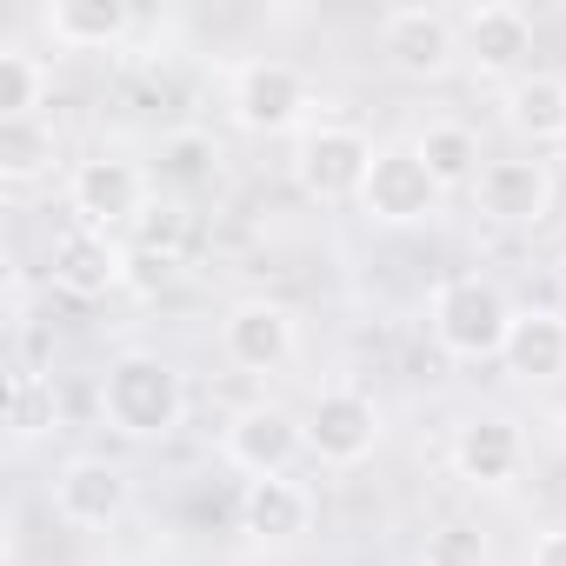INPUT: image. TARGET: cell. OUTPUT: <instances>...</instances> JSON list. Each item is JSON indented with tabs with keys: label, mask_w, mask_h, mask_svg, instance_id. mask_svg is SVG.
<instances>
[{
	"label": "cell",
	"mask_w": 566,
	"mask_h": 566,
	"mask_svg": "<svg viewBox=\"0 0 566 566\" xmlns=\"http://www.w3.org/2000/svg\"><path fill=\"white\" fill-rule=\"evenodd\" d=\"M513 314H520V307L506 301V287H500V280H486V273H453V280H440V287H433V307H427L440 354H447V360H467V367L506 354Z\"/></svg>",
	"instance_id": "obj_1"
},
{
	"label": "cell",
	"mask_w": 566,
	"mask_h": 566,
	"mask_svg": "<svg viewBox=\"0 0 566 566\" xmlns=\"http://www.w3.org/2000/svg\"><path fill=\"white\" fill-rule=\"evenodd\" d=\"M101 413L127 440H167L187 420V380L160 354H120L101 374Z\"/></svg>",
	"instance_id": "obj_2"
},
{
	"label": "cell",
	"mask_w": 566,
	"mask_h": 566,
	"mask_svg": "<svg viewBox=\"0 0 566 566\" xmlns=\"http://www.w3.org/2000/svg\"><path fill=\"white\" fill-rule=\"evenodd\" d=\"M380 147L347 127V120H314L301 140H294V187L321 207H340V200H360L367 193V174H374Z\"/></svg>",
	"instance_id": "obj_3"
},
{
	"label": "cell",
	"mask_w": 566,
	"mask_h": 566,
	"mask_svg": "<svg viewBox=\"0 0 566 566\" xmlns=\"http://www.w3.org/2000/svg\"><path fill=\"white\" fill-rule=\"evenodd\" d=\"M227 107L247 134H307L314 120V81L294 67V61H240L233 81H227Z\"/></svg>",
	"instance_id": "obj_4"
},
{
	"label": "cell",
	"mask_w": 566,
	"mask_h": 566,
	"mask_svg": "<svg viewBox=\"0 0 566 566\" xmlns=\"http://www.w3.org/2000/svg\"><path fill=\"white\" fill-rule=\"evenodd\" d=\"M67 207H74V227H140V213L154 207V180L140 160L127 154H94L67 174Z\"/></svg>",
	"instance_id": "obj_5"
},
{
	"label": "cell",
	"mask_w": 566,
	"mask_h": 566,
	"mask_svg": "<svg viewBox=\"0 0 566 566\" xmlns=\"http://www.w3.org/2000/svg\"><path fill=\"white\" fill-rule=\"evenodd\" d=\"M48 280L61 294H74V301H107V294H120L134 280V247H120L101 227H67L48 247Z\"/></svg>",
	"instance_id": "obj_6"
},
{
	"label": "cell",
	"mask_w": 566,
	"mask_h": 566,
	"mask_svg": "<svg viewBox=\"0 0 566 566\" xmlns=\"http://www.w3.org/2000/svg\"><path fill=\"white\" fill-rule=\"evenodd\" d=\"M380 54L407 81H447L460 61V21L440 8H394L380 14Z\"/></svg>",
	"instance_id": "obj_7"
},
{
	"label": "cell",
	"mask_w": 566,
	"mask_h": 566,
	"mask_svg": "<svg viewBox=\"0 0 566 566\" xmlns=\"http://www.w3.org/2000/svg\"><path fill=\"white\" fill-rule=\"evenodd\" d=\"M473 200L493 227H546L553 220V167L533 160V154H506V160H486L480 180H473Z\"/></svg>",
	"instance_id": "obj_8"
},
{
	"label": "cell",
	"mask_w": 566,
	"mask_h": 566,
	"mask_svg": "<svg viewBox=\"0 0 566 566\" xmlns=\"http://www.w3.org/2000/svg\"><path fill=\"white\" fill-rule=\"evenodd\" d=\"M380 447V407L360 387H321L307 413V453L321 467H360Z\"/></svg>",
	"instance_id": "obj_9"
},
{
	"label": "cell",
	"mask_w": 566,
	"mask_h": 566,
	"mask_svg": "<svg viewBox=\"0 0 566 566\" xmlns=\"http://www.w3.org/2000/svg\"><path fill=\"white\" fill-rule=\"evenodd\" d=\"M460 54L473 61L480 81H520L526 54H533V14L513 8V0H486V8L460 14Z\"/></svg>",
	"instance_id": "obj_10"
},
{
	"label": "cell",
	"mask_w": 566,
	"mask_h": 566,
	"mask_svg": "<svg viewBox=\"0 0 566 566\" xmlns=\"http://www.w3.org/2000/svg\"><path fill=\"white\" fill-rule=\"evenodd\" d=\"M220 347H227V360L240 367V374H280L294 354H301V327H294V314L280 307V301H233L227 307V321H220Z\"/></svg>",
	"instance_id": "obj_11"
},
{
	"label": "cell",
	"mask_w": 566,
	"mask_h": 566,
	"mask_svg": "<svg viewBox=\"0 0 566 566\" xmlns=\"http://www.w3.org/2000/svg\"><path fill=\"white\" fill-rule=\"evenodd\" d=\"M360 207H367V220H380V227H420V220L440 213V180L427 174V160H420L413 147H380Z\"/></svg>",
	"instance_id": "obj_12"
},
{
	"label": "cell",
	"mask_w": 566,
	"mask_h": 566,
	"mask_svg": "<svg viewBox=\"0 0 566 566\" xmlns=\"http://www.w3.org/2000/svg\"><path fill=\"white\" fill-rule=\"evenodd\" d=\"M307 453V420H294L287 407H247L233 413L227 427V460L247 473V480H266V473H294V460Z\"/></svg>",
	"instance_id": "obj_13"
},
{
	"label": "cell",
	"mask_w": 566,
	"mask_h": 566,
	"mask_svg": "<svg viewBox=\"0 0 566 566\" xmlns=\"http://www.w3.org/2000/svg\"><path fill=\"white\" fill-rule=\"evenodd\" d=\"M127 500H134V480H127L114 460L81 453V460H67V467L54 473V513H61L67 526H81V533L114 526V520L127 513Z\"/></svg>",
	"instance_id": "obj_14"
},
{
	"label": "cell",
	"mask_w": 566,
	"mask_h": 566,
	"mask_svg": "<svg viewBox=\"0 0 566 566\" xmlns=\"http://www.w3.org/2000/svg\"><path fill=\"white\" fill-rule=\"evenodd\" d=\"M520 467H526V440H520V427L506 413H480V420H467L453 433V473L467 486L500 493V486L520 480Z\"/></svg>",
	"instance_id": "obj_15"
},
{
	"label": "cell",
	"mask_w": 566,
	"mask_h": 566,
	"mask_svg": "<svg viewBox=\"0 0 566 566\" xmlns=\"http://www.w3.org/2000/svg\"><path fill=\"white\" fill-rule=\"evenodd\" d=\"M240 526L266 546H294L314 533V493L294 480V473H266V480H247L240 493Z\"/></svg>",
	"instance_id": "obj_16"
},
{
	"label": "cell",
	"mask_w": 566,
	"mask_h": 566,
	"mask_svg": "<svg viewBox=\"0 0 566 566\" xmlns=\"http://www.w3.org/2000/svg\"><path fill=\"white\" fill-rule=\"evenodd\" d=\"M41 28L67 54H101V48H120L140 28V14L127 8V0H48Z\"/></svg>",
	"instance_id": "obj_17"
},
{
	"label": "cell",
	"mask_w": 566,
	"mask_h": 566,
	"mask_svg": "<svg viewBox=\"0 0 566 566\" xmlns=\"http://www.w3.org/2000/svg\"><path fill=\"white\" fill-rule=\"evenodd\" d=\"M500 360H506V374L526 380V387L566 380V314H559V307H520Z\"/></svg>",
	"instance_id": "obj_18"
},
{
	"label": "cell",
	"mask_w": 566,
	"mask_h": 566,
	"mask_svg": "<svg viewBox=\"0 0 566 566\" xmlns=\"http://www.w3.org/2000/svg\"><path fill=\"white\" fill-rule=\"evenodd\" d=\"M500 107H506V127L526 134L533 147L566 140V74H520L500 94Z\"/></svg>",
	"instance_id": "obj_19"
},
{
	"label": "cell",
	"mask_w": 566,
	"mask_h": 566,
	"mask_svg": "<svg viewBox=\"0 0 566 566\" xmlns=\"http://www.w3.org/2000/svg\"><path fill=\"white\" fill-rule=\"evenodd\" d=\"M413 154L427 160V174L440 180V193L480 180V134H473L467 120H427V127L413 134Z\"/></svg>",
	"instance_id": "obj_20"
},
{
	"label": "cell",
	"mask_w": 566,
	"mask_h": 566,
	"mask_svg": "<svg viewBox=\"0 0 566 566\" xmlns=\"http://www.w3.org/2000/svg\"><path fill=\"white\" fill-rule=\"evenodd\" d=\"M54 160H61V134H54L48 114H34V120H0V180H8V187L48 180Z\"/></svg>",
	"instance_id": "obj_21"
},
{
	"label": "cell",
	"mask_w": 566,
	"mask_h": 566,
	"mask_svg": "<svg viewBox=\"0 0 566 566\" xmlns=\"http://www.w3.org/2000/svg\"><path fill=\"white\" fill-rule=\"evenodd\" d=\"M8 433H14L21 447L61 433V387H54V374L14 367V380H8Z\"/></svg>",
	"instance_id": "obj_22"
},
{
	"label": "cell",
	"mask_w": 566,
	"mask_h": 566,
	"mask_svg": "<svg viewBox=\"0 0 566 566\" xmlns=\"http://www.w3.org/2000/svg\"><path fill=\"white\" fill-rule=\"evenodd\" d=\"M48 87H54V74L34 48H21V41L0 48V120H34L48 107Z\"/></svg>",
	"instance_id": "obj_23"
},
{
	"label": "cell",
	"mask_w": 566,
	"mask_h": 566,
	"mask_svg": "<svg viewBox=\"0 0 566 566\" xmlns=\"http://www.w3.org/2000/svg\"><path fill=\"white\" fill-rule=\"evenodd\" d=\"M220 174V140L200 134V127H180L160 140V180H180V187H200Z\"/></svg>",
	"instance_id": "obj_24"
},
{
	"label": "cell",
	"mask_w": 566,
	"mask_h": 566,
	"mask_svg": "<svg viewBox=\"0 0 566 566\" xmlns=\"http://www.w3.org/2000/svg\"><path fill=\"white\" fill-rule=\"evenodd\" d=\"M187 240H193V213L187 207H174V200H154L147 213H140V253H167V260H187Z\"/></svg>",
	"instance_id": "obj_25"
},
{
	"label": "cell",
	"mask_w": 566,
	"mask_h": 566,
	"mask_svg": "<svg viewBox=\"0 0 566 566\" xmlns=\"http://www.w3.org/2000/svg\"><path fill=\"white\" fill-rule=\"evenodd\" d=\"M420 566H486V539H480L467 520H447V526H433V533H427Z\"/></svg>",
	"instance_id": "obj_26"
},
{
	"label": "cell",
	"mask_w": 566,
	"mask_h": 566,
	"mask_svg": "<svg viewBox=\"0 0 566 566\" xmlns=\"http://www.w3.org/2000/svg\"><path fill=\"white\" fill-rule=\"evenodd\" d=\"M526 566H566V526L539 533V539H533V559H526Z\"/></svg>",
	"instance_id": "obj_27"
},
{
	"label": "cell",
	"mask_w": 566,
	"mask_h": 566,
	"mask_svg": "<svg viewBox=\"0 0 566 566\" xmlns=\"http://www.w3.org/2000/svg\"><path fill=\"white\" fill-rule=\"evenodd\" d=\"M8 566H28V559H21V553H8Z\"/></svg>",
	"instance_id": "obj_28"
}]
</instances>
